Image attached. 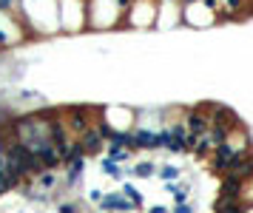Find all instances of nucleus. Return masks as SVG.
<instances>
[{
    "label": "nucleus",
    "mask_w": 253,
    "mask_h": 213,
    "mask_svg": "<svg viewBox=\"0 0 253 213\" xmlns=\"http://www.w3.org/2000/svg\"><path fill=\"white\" fill-rule=\"evenodd\" d=\"M242 213H253V205H245V211Z\"/></svg>",
    "instance_id": "nucleus-14"
},
{
    "label": "nucleus",
    "mask_w": 253,
    "mask_h": 213,
    "mask_svg": "<svg viewBox=\"0 0 253 213\" xmlns=\"http://www.w3.org/2000/svg\"><path fill=\"white\" fill-rule=\"evenodd\" d=\"M100 114H102V108H94V105H66V108H63V119H66L71 136L85 134L94 125V119Z\"/></svg>",
    "instance_id": "nucleus-1"
},
{
    "label": "nucleus",
    "mask_w": 253,
    "mask_h": 213,
    "mask_svg": "<svg viewBox=\"0 0 253 213\" xmlns=\"http://www.w3.org/2000/svg\"><path fill=\"white\" fill-rule=\"evenodd\" d=\"M156 159H139L136 165H131V174L134 176H139V179H151V176H156Z\"/></svg>",
    "instance_id": "nucleus-7"
},
{
    "label": "nucleus",
    "mask_w": 253,
    "mask_h": 213,
    "mask_svg": "<svg viewBox=\"0 0 253 213\" xmlns=\"http://www.w3.org/2000/svg\"><path fill=\"white\" fill-rule=\"evenodd\" d=\"M182 125H185L188 134H205L208 128H211L208 114L202 111V102H199V105H191V108H185V114H182Z\"/></svg>",
    "instance_id": "nucleus-3"
},
{
    "label": "nucleus",
    "mask_w": 253,
    "mask_h": 213,
    "mask_svg": "<svg viewBox=\"0 0 253 213\" xmlns=\"http://www.w3.org/2000/svg\"><path fill=\"white\" fill-rule=\"evenodd\" d=\"M66 168V185L71 188V185H80V179H83V171H85V159H74V162H66L63 165Z\"/></svg>",
    "instance_id": "nucleus-6"
},
{
    "label": "nucleus",
    "mask_w": 253,
    "mask_h": 213,
    "mask_svg": "<svg viewBox=\"0 0 253 213\" xmlns=\"http://www.w3.org/2000/svg\"><path fill=\"white\" fill-rule=\"evenodd\" d=\"M179 176H182V171L171 162H162L156 168V179H162V182H174V179H179Z\"/></svg>",
    "instance_id": "nucleus-9"
},
{
    "label": "nucleus",
    "mask_w": 253,
    "mask_h": 213,
    "mask_svg": "<svg viewBox=\"0 0 253 213\" xmlns=\"http://www.w3.org/2000/svg\"><path fill=\"white\" fill-rule=\"evenodd\" d=\"M80 142H83V148H85V156H100L102 151H105V139H102L100 134H97V128L91 125L85 134H80L77 136Z\"/></svg>",
    "instance_id": "nucleus-5"
},
{
    "label": "nucleus",
    "mask_w": 253,
    "mask_h": 213,
    "mask_svg": "<svg viewBox=\"0 0 253 213\" xmlns=\"http://www.w3.org/2000/svg\"><path fill=\"white\" fill-rule=\"evenodd\" d=\"M165 211H168L165 205H154V208H148V211H145V213H165Z\"/></svg>",
    "instance_id": "nucleus-13"
},
{
    "label": "nucleus",
    "mask_w": 253,
    "mask_h": 213,
    "mask_svg": "<svg viewBox=\"0 0 253 213\" xmlns=\"http://www.w3.org/2000/svg\"><path fill=\"white\" fill-rule=\"evenodd\" d=\"M171 213H196V205H194L191 199H185V202H174Z\"/></svg>",
    "instance_id": "nucleus-11"
},
{
    "label": "nucleus",
    "mask_w": 253,
    "mask_h": 213,
    "mask_svg": "<svg viewBox=\"0 0 253 213\" xmlns=\"http://www.w3.org/2000/svg\"><path fill=\"white\" fill-rule=\"evenodd\" d=\"M119 194L128 199V202H134V208L136 211H142L145 208V196H142V191H136L131 182H122V188H119Z\"/></svg>",
    "instance_id": "nucleus-8"
},
{
    "label": "nucleus",
    "mask_w": 253,
    "mask_h": 213,
    "mask_svg": "<svg viewBox=\"0 0 253 213\" xmlns=\"http://www.w3.org/2000/svg\"><path fill=\"white\" fill-rule=\"evenodd\" d=\"M131 148L134 151H159V128L134 125L131 128Z\"/></svg>",
    "instance_id": "nucleus-2"
},
{
    "label": "nucleus",
    "mask_w": 253,
    "mask_h": 213,
    "mask_svg": "<svg viewBox=\"0 0 253 213\" xmlns=\"http://www.w3.org/2000/svg\"><path fill=\"white\" fill-rule=\"evenodd\" d=\"M57 213H88L83 202H60L57 205Z\"/></svg>",
    "instance_id": "nucleus-10"
},
{
    "label": "nucleus",
    "mask_w": 253,
    "mask_h": 213,
    "mask_svg": "<svg viewBox=\"0 0 253 213\" xmlns=\"http://www.w3.org/2000/svg\"><path fill=\"white\" fill-rule=\"evenodd\" d=\"M225 174H228V176H236V179H242V182L253 179V148L251 151H245V154H239L236 162L231 165ZM225 174H222V176H225Z\"/></svg>",
    "instance_id": "nucleus-4"
},
{
    "label": "nucleus",
    "mask_w": 253,
    "mask_h": 213,
    "mask_svg": "<svg viewBox=\"0 0 253 213\" xmlns=\"http://www.w3.org/2000/svg\"><path fill=\"white\" fill-rule=\"evenodd\" d=\"M102 196H105V194H102L100 188H94V191H91V194H88V199H91V202H94V205H97V202H100Z\"/></svg>",
    "instance_id": "nucleus-12"
}]
</instances>
